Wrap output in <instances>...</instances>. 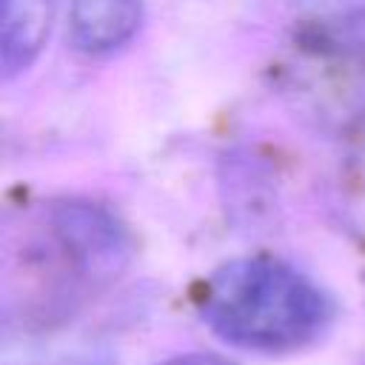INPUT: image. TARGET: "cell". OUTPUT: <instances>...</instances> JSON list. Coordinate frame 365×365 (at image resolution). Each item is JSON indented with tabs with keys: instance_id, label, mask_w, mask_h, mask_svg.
I'll return each mask as SVG.
<instances>
[{
	"instance_id": "6da1fadb",
	"label": "cell",
	"mask_w": 365,
	"mask_h": 365,
	"mask_svg": "<svg viewBox=\"0 0 365 365\" xmlns=\"http://www.w3.org/2000/svg\"><path fill=\"white\" fill-rule=\"evenodd\" d=\"M200 311L220 339L262 354L305 348L334 319L331 297L274 257H242L217 268L202 288Z\"/></svg>"
},
{
	"instance_id": "7a4b0ae2",
	"label": "cell",
	"mask_w": 365,
	"mask_h": 365,
	"mask_svg": "<svg viewBox=\"0 0 365 365\" xmlns=\"http://www.w3.org/2000/svg\"><path fill=\"white\" fill-rule=\"evenodd\" d=\"M143 23V0H71L68 40L80 54H108L125 46Z\"/></svg>"
},
{
	"instance_id": "3957f363",
	"label": "cell",
	"mask_w": 365,
	"mask_h": 365,
	"mask_svg": "<svg viewBox=\"0 0 365 365\" xmlns=\"http://www.w3.org/2000/svg\"><path fill=\"white\" fill-rule=\"evenodd\" d=\"M51 29V0H3L0 68L3 80L26 71L43 51Z\"/></svg>"
},
{
	"instance_id": "277c9868",
	"label": "cell",
	"mask_w": 365,
	"mask_h": 365,
	"mask_svg": "<svg viewBox=\"0 0 365 365\" xmlns=\"http://www.w3.org/2000/svg\"><path fill=\"white\" fill-rule=\"evenodd\" d=\"M160 365H234L222 356H214V354H185V356H174V359H165Z\"/></svg>"
},
{
	"instance_id": "5b68a950",
	"label": "cell",
	"mask_w": 365,
	"mask_h": 365,
	"mask_svg": "<svg viewBox=\"0 0 365 365\" xmlns=\"http://www.w3.org/2000/svg\"><path fill=\"white\" fill-rule=\"evenodd\" d=\"M351 29H354V48H359L362 54H365V14L356 20V23H351Z\"/></svg>"
}]
</instances>
